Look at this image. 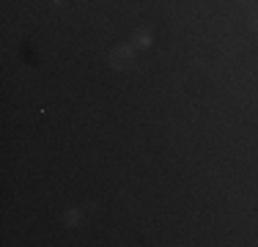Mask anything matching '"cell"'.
<instances>
[{
	"label": "cell",
	"instance_id": "3",
	"mask_svg": "<svg viewBox=\"0 0 258 247\" xmlns=\"http://www.w3.org/2000/svg\"><path fill=\"white\" fill-rule=\"evenodd\" d=\"M77 222H80V212H77V209L66 212V225H77Z\"/></svg>",
	"mask_w": 258,
	"mask_h": 247
},
{
	"label": "cell",
	"instance_id": "1",
	"mask_svg": "<svg viewBox=\"0 0 258 247\" xmlns=\"http://www.w3.org/2000/svg\"><path fill=\"white\" fill-rule=\"evenodd\" d=\"M129 60H132V47H126V44L110 52V66H115V69H124Z\"/></svg>",
	"mask_w": 258,
	"mask_h": 247
},
{
	"label": "cell",
	"instance_id": "5",
	"mask_svg": "<svg viewBox=\"0 0 258 247\" xmlns=\"http://www.w3.org/2000/svg\"><path fill=\"white\" fill-rule=\"evenodd\" d=\"M52 3H63V0H52Z\"/></svg>",
	"mask_w": 258,
	"mask_h": 247
},
{
	"label": "cell",
	"instance_id": "4",
	"mask_svg": "<svg viewBox=\"0 0 258 247\" xmlns=\"http://www.w3.org/2000/svg\"><path fill=\"white\" fill-rule=\"evenodd\" d=\"M250 25H253V30H258V11H253V14H250Z\"/></svg>",
	"mask_w": 258,
	"mask_h": 247
},
{
	"label": "cell",
	"instance_id": "2",
	"mask_svg": "<svg viewBox=\"0 0 258 247\" xmlns=\"http://www.w3.org/2000/svg\"><path fill=\"white\" fill-rule=\"evenodd\" d=\"M132 44L135 47H149L151 44V33H149V30H138L135 39H132Z\"/></svg>",
	"mask_w": 258,
	"mask_h": 247
}]
</instances>
